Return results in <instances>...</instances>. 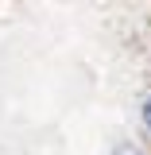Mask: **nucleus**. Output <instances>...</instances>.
Wrapping results in <instances>:
<instances>
[{
    "label": "nucleus",
    "instance_id": "1",
    "mask_svg": "<svg viewBox=\"0 0 151 155\" xmlns=\"http://www.w3.org/2000/svg\"><path fill=\"white\" fill-rule=\"evenodd\" d=\"M140 120H143V128L151 132V93L143 97V105H140Z\"/></svg>",
    "mask_w": 151,
    "mask_h": 155
},
{
    "label": "nucleus",
    "instance_id": "2",
    "mask_svg": "<svg viewBox=\"0 0 151 155\" xmlns=\"http://www.w3.org/2000/svg\"><path fill=\"white\" fill-rule=\"evenodd\" d=\"M113 155H143V151H140L136 143H116V151H113Z\"/></svg>",
    "mask_w": 151,
    "mask_h": 155
}]
</instances>
